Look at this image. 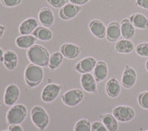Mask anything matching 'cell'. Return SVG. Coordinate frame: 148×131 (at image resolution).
<instances>
[{"instance_id":"obj_1","label":"cell","mask_w":148,"mask_h":131,"mask_svg":"<svg viewBox=\"0 0 148 131\" xmlns=\"http://www.w3.org/2000/svg\"><path fill=\"white\" fill-rule=\"evenodd\" d=\"M50 56L45 47L37 44L27 49V57L30 63L42 67L48 66Z\"/></svg>"},{"instance_id":"obj_2","label":"cell","mask_w":148,"mask_h":131,"mask_svg":"<svg viewBox=\"0 0 148 131\" xmlns=\"http://www.w3.org/2000/svg\"><path fill=\"white\" fill-rule=\"evenodd\" d=\"M24 78L28 87H36L39 86L44 79L43 67L30 63L25 70Z\"/></svg>"},{"instance_id":"obj_3","label":"cell","mask_w":148,"mask_h":131,"mask_svg":"<svg viewBox=\"0 0 148 131\" xmlns=\"http://www.w3.org/2000/svg\"><path fill=\"white\" fill-rule=\"evenodd\" d=\"M30 119L33 124L40 131H45L50 124V116L41 106H34L30 111Z\"/></svg>"},{"instance_id":"obj_4","label":"cell","mask_w":148,"mask_h":131,"mask_svg":"<svg viewBox=\"0 0 148 131\" xmlns=\"http://www.w3.org/2000/svg\"><path fill=\"white\" fill-rule=\"evenodd\" d=\"M27 116V109L25 105L17 104L10 107L6 113V121L9 125L21 124Z\"/></svg>"},{"instance_id":"obj_5","label":"cell","mask_w":148,"mask_h":131,"mask_svg":"<svg viewBox=\"0 0 148 131\" xmlns=\"http://www.w3.org/2000/svg\"><path fill=\"white\" fill-rule=\"evenodd\" d=\"M84 93L82 90L71 89L63 93L61 96L62 101L67 107H76L82 102L84 99Z\"/></svg>"},{"instance_id":"obj_6","label":"cell","mask_w":148,"mask_h":131,"mask_svg":"<svg viewBox=\"0 0 148 131\" xmlns=\"http://www.w3.org/2000/svg\"><path fill=\"white\" fill-rule=\"evenodd\" d=\"M113 115L117 121L125 123L132 121L136 116V112L130 106L120 105L113 108Z\"/></svg>"},{"instance_id":"obj_7","label":"cell","mask_w":148,"mask_h":131,"mask_svg":"<svg viewBox=\"0 0 148 131\" xmlns=\"http://www.w3.org/2000/svg\"><path fill=\"white\" fill-rule=\"evenodd\" d=\"M20 96L19 87L14 83H10L6 87L3 96L4 104L8 107L15 105Z\"/></svg>"},{"instance_id":"obj_8","label":"cell","mask_w":148,"mask_h":131,"mask_svg":"<svg viewBox=\"0 0 148 131\" xmlns=\"http://www.w3.org/2000/svg\"><path fill=\"white\" fill-rule=\"evenodd\" d=\"M62 87L58 84L51 83L43 88L41 93V99L44 102L51 103L57 99Z\"/></svg>"},{"instance_id":"obj_9","label":"cell","mask_w":148,"mask_h":131,"mask_svg":"<svg viewBox=\"0 0 148 131\" xmlns=\"http://www.w3.org/2000/svg\"><path fill=\"white\" fill-rule=\"evenodd\" d=\"M82 10L81 6L73 5L72 3H67L60 9L59 16L61 19L64 21L71 20L76 18Z\"/></svg>"},{"instance_id":"obj_10","label":"cell","mask_w":148,"mask_h":131,"mask_svg":"<svg viewBox=\"0 0 148 131\" xmlns=\"http://www.w3.org/2000/svg\"><path fill=\"white\" fill-rule=\"evenodd\" d=\"M137 80V73L134 68L126 65L121 76V84L126 89H130L135 85Z\"/></svg>"},{"instance_id":"obj_11","label":"cell","mask_w":148,"mask_h":131,"mask_svg":"<svg viewBox=\"0 0 148 131\" xmlns=\"http://www.w3.org/2000/svg\"><path fill=\"white\" fill-rule=\"evenodd\" d=\"M88 27L92 36L97 39H103L106 36V26L100 19H92L88 24Z\"/></svg>"},{"instance_id":"obj_12","label":"cell","mask_w":148,"mask_h":131,"mask_svg":"<svg viewBox=\"0 0 148 131\" xmlns=\"http://www.w3.org/2000/svg\"><path fill=\"white\" fill-rule=\"evenodd\" d=\"M60 52L67 59H75L81 54L82 47L75 44L64 43L61 45Z\"/></svg>"},{"instance_id":"obj_13","label":"cell","mask_w":148,"mask_h":131,"mask_svg":"<svg viewBox=\"0 0 148 131\" xmlns=\"http://www.w3.org/2000/svg\"><path fill=\"white\" fill-rule=\"evenodd\" d=\"M121 36V24L119 22L117 21H113L108 24V25L106 27V36H105L108 42H117Z\"/></svg>"},{"instance_id":"obj_14","label":"cell","mask_w":148,"mask_h":131,"mask_svg":"<svg viewBox=\"0 0 148 131\" xmlns=\"http://www.w3.org/2000/svg\"><path fill=\"white\" fill-rule=\"evenodd\" d=\"M38 19L42 26L46 27H52L55 22L53 12L50 8H42L38 14Z\"/></svg>"},{"instance_id":"obj_15","label":"cell","mask_w":148,"mask_h":131,"mask_svg":"<svg viewBox=\"0 0 148 131\" xmlns=\"http://www.w3.org/2000/svg\"><path fill=\"white\" fill-rule=\"evenodd\" d=\"M80 82L83 89L90 93L97 92V82L91 73H84L82 75Z\"/></svg>"},{"instance_id":"obj_16","label":"cell","mask_w":148,"mask_h":131,"mask_svg":"<svg viewBox=\"0 0 148 131\" xmlns=\"http://www.w3.org/2000/svg\"><path fill=\"white\" fill-rule=\"evenodd\" d=\"M39 26V22L34 17L26 19L18 27V33L20 35H32L34 30Z\"/></svg>"},{"instance_id":"obj_17","label":"cell","mask_w":148,"mask_h":131,"mask_svg":"<svg viewBox=\"0 0 148 131\" xmlns=\"http://www.w3.org/2000/svg\"><path fill=\"white\" fill-rule=\"evenodd\" d=\"M96 59L91 56L81 59L76 65V70L80 73H88L93 71L96 64Z\"/></svg>"},{"instance_id":"obj_18","label":"cell","mask_w":148,"mask_h":131,"mask_svg":"<svg viewBox=\"0 0 148 131\" xmlns=\"http://www.w3.org/2000/svg\"><path fill=\"white\" fill-rule=\"evenodd\" d=\"M2 63L8 71H14L18 66V58L16 53L11 50L5 51L4 53Z\"/></svg>"},{"instance_id":"obj_19","label":"cell","mask_w":148,"mask_h":131,"mask_svg":"<svg viewBox=\"0 0 148 131\" xmlns=\"http://www.w3.org/2000/svg\"><path fill=\"white\" fill-rule=\"evenodd\" d=\"M109 69L108 64L104 61H99L96 63L93 70V76L97 82H101L105 80L108 76Z\"/></svg>"},{"instance_id":"obj_20","label":"cell","mask_w":148,"mask_h":131,"mask_svg":"<svg viewBox=\"0 0 148 131\" xmlns=\"http://www.w3.org/2000/svg\"><path fill=\"white\" fill-rule=\"evenodd\" d=\"M106 93L109 97L114 98L118 97L121 93V84L116 77H112L107 82L105 85Z\"/></svg>"},{"instance_id":"obj_21","label":"cell","mask_w":148,"mask_h":131,"mask_svg":"<svg viewBox=\"0 0 148 131\" xmlns=\"http://www.w3.org/2000/svg\"><path fill=\"white\" fill-rule=\"evenodd\" d=\"M120 24H121V36L124 39L128 40L133 39L136 34V28L130 21L129 18L123 19Z\"/></svg>"},{"instance_id":"obj_22","label":"cell","mask_w":148,"mask_h":131,"mask_svg":"<svg viewBox=\"0 0 148 131\" xmlns=\"http://www.w3.org/2000/svg\"><path fill=\"white\" fill-rule=\"evenodd\" d=\"M129 19L135 28L139 30H145L148 28V19L144 14L135 13L129 17Z\"/></svg>"},{"instance_id":"obj_23","label":"cell","mask_w":148,"mask_h":131,"mask_svg":"<svg viewBox=\"0 0 148 131\" xmlns=\"http://www.w3.org/2000/svg\"><path fill=\"white\" fill-rule=\"evenodd\" d=\"M37 42V39L33 35H20L15 39L16 45L20 49H29Z\"/></svg>"},{"instance_id":"obj_24","label":"cell","mask_w":148,"mask_h":131,"mask_svg":"<svg viewBox=\"0 0 148 131\" xmlns=\"http://www.w3.org/2000/svg\"><path fill=\"white\" fill-rule=\"evenodd\" d=\"M135 45L133 42L128 39H120L115 45V49L119 53L128 54L134 51Z\"/></svg>"},{"instance_id":"obj_25","label":"cell","mask_w":148,"mask_h":131,"mask_svg":"<svg viewBox=\"0 0 148 131\" xmlns=\"http://www.w3.org/2000/svg\"><path fill=\"white\" fill-rule=\"evenodd\" d=\"M34 36H35L37 40L47 42L52 39L53 32L49 27H46L45 26H38L32 34Z\"/></svg>"},{"instance_id":"obj_26","label":"cell","mask_w":148,"mask_h":131,"mask_svg":"<svg viewBox=\"0 0 148 131\" xmlns=\"http://www.w3.org/2000/svg\"><path fill=\"white\" fill-rule=\"evenodd\" d=\"M101 122L107 128L108 131H117L119 129V123L113 115L107 113L100 116Z\"/></svg>"},{"instance_id":"obj_27","label":"cell","mask_w":148,"mask_h":131,"mask_svg":"<svg viewBox=\"0 0 148 131\" xmlns=\"http://www.w3.org/2000/svg\"><path fill=\"white\" fill-rule=\"evenodd\" d=\"M63 55L61 52H55L50 56L49 63L47 67L51 70H56L62 64L63 62Z\"/></svg>"},{"instance_id":"obj_28","label":"cell","mask_w":148,"mask_h":131,"mask_svg":"<svg viewBox=\"0 0 148 131\" xmlns=\"http://www.w3.org/2000/svg\"><path fill=\"white\" fill-rule=\"evenodd\" d=\"M73 131H91V123L87 119H82L76 123Z\"/></svg>"},{"instance_id":"obj_29","label":"cell","mask_w":148,"mask_h":131,"mask_svg":"<svg viewBox=\"0 0 148 131\" xmlns=\"http://www.w3.org/2000/svg\"><path fill=\"white\" fill-rule=\"evenodd\" d=\"M136 52L141 57H148V42L138 44L136 47Z\"/></svg>"},{"instance_id":"obj_30","label":"cell","mask_w":148,"mask_h":131,"mask_svg":"<svg viewBox=\"0 0 148 131\" xmlns=\"http://www.w3.org/2000/svg\"><path fill=\"white\" fill-rule=\"evenodd\" d=\"M138 102L141 108L148 110V91L141 93L138 97Z\"/></svg>"},{"instance_id":"obj_31","label":"cell","mask_w":148,"mask_h":131,"mask_svg":"<svg viewBox=\"0 0 148 131\" xmlns=\"http://www.w3.org/2000/svg\"><path fill=\"white\" fill-rule=\"evenodd\" d=\"M1 4L5 8H15L22 2V0H0Z\"/></svg>"},{"instance_id":"obj_32","label":"cell","mask_w":148,"mask_h":131,"mask_svg":"<svg viewBox=\"0 0 148 131\" xmlns=\"http://www.w3.org/2000/svg\"><path fill=\"white\" fill-rule=\"evenodd\" d=\"M49 5L54 8H62L67 4V0H46Z\"/></svg>"},{"instance_id":"obj_33","label":"cell","mask_w":148,"mask_h":131,"mask_svg":"<svg viewBox=\"0 0 148 131\" xmlns=\"http://www.w3.org/2000/svg\"><path fill=\"white\" fill-rule=\"evenodd\" d=\"M91 131H108L101 121H96L91 124Z\"/></svg>"},{"instance_id":"obj_34","label":"cell","mask_w":148,"mask_h":131,"mask_svg":"<svg viewBox=\"0 0 148 131\" xmlns=\"http://www.w3.org/2000/svg\"><path fill=\"white\" fill-rule=\"evenodd\" d=\"M136 5L141 8L148 10V0H136Z\"/></svg>"},{"instance_id":"obj_35","label":"cell","mask_w":148,"mask_h":131,"mask_svg":"<svg viewBox=\"0 0 148 131\" xmlns=\"http://www.w3.org/2000/svg\"><path fill=\"white\" fill-rule=\"evenodd\" d=\"M69 1L71 3L73 4V5L82 6V5H84L85 4L88 3L90 0H69Z\"/></svg>"},{"instance_id":"obj_36","label":"cell","mask_w":148,"mask_h":131,"mask_svg":"<svg viewBox=\"0 0 148 131\" xmlns=\"http://www.w3.org/2000/svg\"><path fill=\"white\" fill-rule=\"evenodd\" d=\"M8 131H24V129L20 124H14L9 126Z\"/></svg>"},{"instance_id":"obj_37","label":"cell","mask_w":148,"mask_h":131,"mask_svg":"<svg viewBox=\"0 0 148 131\" xmlns=\"http://www.w3.org/2000/svg\"><path fill=\"white\" fill-rule=\"evenodd\" d=\"M5 31H6V27H5V26H4L3 25H1V24H0V39L2 38V36H3L4 34H5Z\"/></svg>"},{"instance_id":"obj_38","label":"cell","mask_w":148,"mask_h":131,"mask_svg":"<svg viewBox=\"0 0 148 131\" xmlns=\"http://www.w3.org/2000/svg\"><path fill=\"white\" fill-rule=\"evenodd\" d=\"M4 53H5V51L2 50V47H0V62H2V61H3Z\"/></svg>"},{"instance_id":"obj_39","label":"cell","mask_w":148,"mask_h":131,"mask_svg":"<svg viewBox=\"0 0 148 131\" xmlns=\"http://www.w3.org/2000/svg\"><path fill=\"white\" fill-rule=\"evenodd\" d=\"M145 67H146V70L147 71V72H148V59L147 60L146 63H145Z\"/></svg>"},{"instance_id":"obj_40","label":"cell","mask_w":148,"mask_h":131,"mask_svg":"<svg viewBox=\"0 0 148 131\" xmlns=\"http://www.w3.org/2000/svg\"><path fill=\"white\" fill-rule=\"evenodd\" d=\"M2 131H8V130H2Z\"/></svg>"},{"instance_id":"obj_41","label":"cell","mask_w":148,"mask_h":131,"mask_svg":"<svg viewBox=\"0 0 148 131\" xmlns=\"http://www.w3.org/2000/svg\"><path fill=\"white\" fill-rule=\"evenodd\" d=\"M0 105H1V102H0Z\"/></svg>"},{"instance_id":"obj_42","label":"cell","mask_w":148,"mask_h":131,"mask_svg":"<svg viewBox=\"0 0 148 131\" xmlns=\"http://www.w3.org/2000/svg\"><path fill=\"white\" fill-rule=\"evenodd\" d=\"M145 131H148V130H145Z\"/></svg>"}]
</instances>
